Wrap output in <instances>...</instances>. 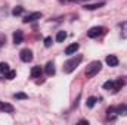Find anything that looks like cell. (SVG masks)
I'll return each mask as SVG.
<instances>
[{
	"label": "cell",
	"instance_id": "30bf717a",
	"mask_svg": "<svg viewBox=\"0 0 127 125\" xmlns=\"http://www.w3.org/2000/svg\"><path fill=\"white\" fill-rule=\"evenodd\" d=\"M106 63H108V66H117L118 65V58L114 56V55H109L106 58Z\"/></svg>",
	"mask_w": 127,
	"mask_h": 125
},
{
	"label": "cell",
	"instance_id": "e0dca14e",
	"mask_svg": "<svg viewBox=\"0 0 127 125\" xmlns=\"http://www.w3.org/2000/svg\"><path fill=\"white\" fill-rule=\"evenodd\" d=\"M65 38H66V32H65V31H59V32H58V35H56V41L62 43Z\"/></svg>",
	"mask_w": 127,
	"mask_h": 125
},
{
	"label": "cell",
	"instance_id": "5b68a950",
	"mask_svg": "<svg viewBox=\"0 0 127 125\" xmlns=\"http://www.w3.org/2000/svg\"><path fill=\"white\" fill-rule=\"evenodd\" d=\"M40 18H41V13H40V12H32V13H30V15L25 16L24 22H25V24H28V22H34V21H37V19H40Z\"/></svg>",
	"mask_w": 127,
	"mask_h": 125
},
{
	"label": "cell",
	"instance_id": "7a4b0ae2",
	"mask_svg": "<svg viewBox=\"0 0 127 125\" xmlns=\"http://www.w3.org/2000/svg\"><path fill=\"white\" fill-rule=\"evenodd\" d=\"M100 69H102V63L99 62V61L92 62L87 66V69H86V77H87V78H93L95 75H97V74L100 72Z\"/></svg>",
	"mask_w": 127,
	"mask_h": 125
},
{
	"label": "cell",
	"instance_id": "3957f363",
	"mask_svg": "<svg viewBox=\"0 0 127 125\" xmlns=\"http://www.w3.org/2000/svg\"><path fill=\"white\" fill-rule=\"evenodd\" d=\"M105 32H106V28H105V27H93V28H90V30L87 31V37L96 38V37H99V35H103Z\"/></svg>",
	"mask_w": 127,
	"mask_h": 125
},
{
	"label": "cell",
	"instance_id": "d6986e66",
	"mask_svg": "<svg viewBox=\"0 0 127 125\" xmlns=\"http://www.w3.org/2000/svg\"><path fill=\"white\" fill-rule=\"evenodd\" d=\"M15 77H16V71H10V69H9V71L6 72V78H7V80H13Z\"/></svg>",
	"mask_w": 127,
	"mask_h": 125
},
{
	"label": "cell",
	"instance_id": "5bb4252c",
	"mask_svg": "<svg viewBox=\"0 0 127 125\" xmlns=\"http://www.w3.org/2000/svg\"><path fill=\"white\" fill-rule=\"evenodd\" d=\"M40 75H41V68L40 66H34L31 69V77L32 78H38Z\"/></svg>",
	"mask_w": 127,
	"mask_h": 125
},
{
	"label": "cell",
	"instance_id": "4fadbf2b",
	"mask_svg": "<svg viewBox=\"0 0 127 125\" xmlns=\"http://www.w3.org/2000/svg\"><path fill=\"white\" fill-rule=\"evenodd\" d=\"M46 74H47V75H53V74H55V63L53 62L46 63Z\"/></svg>",
	"mask_w": 127,
	"mask_h": 125
},
{
	"label": "cell",
	"instance_id": "277c9868",
	"mask_svg": "<svg viewBox=\"0 0 127 125\" xmlns=\"http://www.w3.org/2000/svg\"><path fill=\"white\" fill-rule=\"evenodd\" d=\"M19 56H21V61H22V62H31L32 61V52L30 50V49H24V50H21Z\"/></svg>",
	"mask_w": 127,
	"mask_h": 125
},
{
	"label": "cell",
	"instance_id": "ba28073f",
	"mask_svg": "<svg viewBox=\"0 0 127 125\" xmlns=\"http://www.w3.org/2000/svg\"><path fill=\"white\" fill-rule=\"evenodd\" d=\"M78 43H72V44H69L66 49H65V55H75V52L78 50Z\"/></svg>",
	"mask_w": 127,
	"mask_h": 125
},
{
	"label": "cell",
	"instance_id": "7c38bea8",
	"mask_svg": "<svg viewBox=\"0 0 127 125\" xmlns=\"http://www.w3.org/2000/svg\"><path fill=\"white\" fill-rule=\"evenodd\" d=\"M106 113H108V119H112V121L118 116V113H117V109H115V107H109V109L106 110Z\"/></svg>",
	"mask_w": 127,
	"mask_h": 125
},
{
	"label": "cell",
	"instance_id": "ac0fdd59",
	"mask_svg": "<svg viewBox=\"0 0 127 125\" xmlns=\"http://www.w3.org/2000/svg\"><path fill=\"white\" fill-rule=\"evenodd\" d=\"M9 71V65L4 62H0V74H6Z\"/></svg>",
	"mask_w": 127,
	"mask_h": 125
},
{
	"label": "cell",
	"instance_id": "6da1fadb",
	"mask_svg": "<svg viewBox=\"0 0 127 125\" xmlns=\"http://www.w3.org/2000/svg\"><path fill=\"white\" fill-rule=\"evenodd\" d=\"M83 61V56L81 55H78V56H75V58H71L68 62L65 63V66H64V71L66 72V74H71L78 65H80V62Z\"/></svg>",
	"mask_w": 127,
	"mask_h": 125
},
{
	"label": "cell",
	"instance_id": "9a60e30c",
	"mask_svg": "<svg viewBox=\"0 0 127 125\" xmlns=\"http://www.w3.org/2000/svg\"><path fill=\"white\" fill-rule=\"evenodd\" d=\"M117 113L118 115H127V104H121V106H117Z\"/></svg>",
	"mask_w": 127,
	"mask_h": 125
},
{
	"label": "cell",
	"instance_id": "52a82bcc",
	"mask_svg": "<svg viewBox=\"0 0 127 125\" xmlns=\"http://www.w3.org/2000/svg\"><path fill=\"white\" fill-rule=\"evenodd\" d=\"M22 40H24L22 31H21V30H16V31L13 32V43H15V44H21Z\"/></svg>",
	"mask_w": 127,
	"mask_h": 125
},
{
	"label": "cell",
	"instance_id": "8992f818",
	"mask_svg": "<svg viewBox=\"0 0 127 125\" xmlns=\"http://www.w3.org/2000/svg\"><path fill=\"white\" fill-rule=\"evenodd\" d=\"M124 84H126V80H123V78L114 80V84H112V90H111V91H114V93H115V91H118Z\"/></svg>",
	"mask_w": 127,
	"mask_h": 125
},
{
	"label": "cell",
	"instance_id": "44dd1931",
	"mask_svg": "<svg viewBox=\"0 0 127 125\" xmlns=\"http://www.w3.org/2000/svg\"><path fill=\"white\" fill-rule=\"evenodd\" d=\"M13 97H15V99H22V100H24V99H28V96L24 94V93H16Z\"/></svg>",
	"mask_w": 127,
	"mask_h": 125
},
{
	"label": "cell",
	"instance_id": "2e32d148",
	"mask_svg": "<svg viewBox=\"0 0 127 125\" xmlns=\"http://www.w3.org/2000/svg\"><path fill=\"white\" fill-rule=\"evenodd\" d=\"M96 102H97V99L92 96V97H89V99H87V102H86V106H87V107H93Z\"/></svg>",
	"mask_w": 127,
	"mask_h": 125
},
{
	"label": "cell",
	"instance_id": "8fae6325",
	"mask_svg": "<svg viewBox=\"0 0 127 125\" xmlns=\"http://www.w3.org/2000/svg\"><path fill=\"white\" fill-rule=\"evenodd\" d=\"M102 6H105V3H103V1H99V3L86 4V6H84V9H86V10H95V9H99V7H102Z\"/></svg>",
	"mask_w": 127,
	"mask_h": 125
},
{
	"label": "cell",
	"instance_id": "9c48e42d",
	"mask_svg": "<svg viewBox=\"0 0 127 125\" xmlns=\"http://www.w3.org/2000/svg\"><path fill=\"white\" fill-rule=\"evenodd\" d=\"M0 110H1V112H7V113H10V112H13V106H12L10 103L0 102Z\"/></svg>",
	"mask_w": 127,
	"mask_h": 125
},
{
	"label": "cell",
	"instance_id": "ffe728a7",
	"mask_svg": "<svg viewBox=\"0 0 127 125\" xmlns=\"http://www.w3.org/2000/svg\"><path fill=\"white\" fill-rule=\"evenodd\" d=\"M12 13H13L15 16H16V15H21V13H22V7H21V6H16V7L13 9V12H12Z\"/></svg>",
	"mask_w": 127,
	"mask_h": 125
},
{
	"label": "cell",
	"instance_id": "7402d4cb",
	"mask_svg": "<svg viewBox=\"0 0 127 125\" xmlns=\"http://www.w3.org/2000/svg\"><path fill=\"white\" fill-rule=\"evenodd\" d=\"M44 46L46 47H50L52 46V37H46L44 38Z\"/></svg>",
	"mask_w": 127,
	"mask_h": 125
}]
</instances>
